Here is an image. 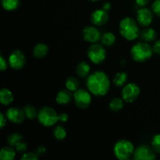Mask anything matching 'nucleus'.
<instances>
[{
    "label": "nucleus",
    "mask_w": 160,
    "mask_h": 160,
    "mask_svg": "<svg viewBox=\"0 0 160 160\" xmlns=\"http://www.w3.org/2000/svg\"><path fill=\"white\" fill-rule=\"evenodd\" d=\"M87 87L89 92L96 96H103L108 93L110 88L109 77L102 71L94 72L87 80Z\"/></svg>",
    "instance_id": "f257e3e1"
},
{
    "label": "nucleus",
    "mask_w": 160,
    "mask_h": 160,
    "mask_svg": "<svg viewBox=\"0 0 160 160\" xmlns=\"http://www.w3.org/2000/svg\"><path fill=\"white\" fill-rule=\"evenodd\" d=\"M119 30L122 37L128 41H134L140 34L138 23L131 17H124L120 21Z\"/></svg>",
    "instance_id": "f03ea898"
},
{
    "label": "nucleus",
    "mask_w": 160,
    "mask_h": 160,
    "mask_svg": "<svg viewBox=\"0 0 160 160\" xmlns=\"http://www.w3.org/2000/svg\"><path fill=\"white\" fill-rule=\"evenodd\" d=\"M153 48L149 44L145 42H138L133 45L131 50V57L134 61L138 62H143L148 60L152 56Z\"/></svg>",
    "instance_id": "7ed1b4c3"
},
{
    "label": "nucleus",
    "mask_w": 160,
    "mask_h": 160,
    "mask_svg": "<svg viewBox=\"0 0 160 160\" xmlns=\"http://www.w3.org/2000/svg\"><path fill=\"white\" fill-rule=\"evenodd\" d=\"M113 152L116 157L120 160H127L134 155V145L130 141L122 139L115 144Z\"/></svg>",
    "instance_id": "20e7f679"
},
{
    "label": "nucleus",
    "mask_w": 160,
    "mask_h": 160,
    "mask_svg": "<svg viewBox=\"0 0 160 160\" xmlns=\"http://www.w3.org/2000/svg\"><path fill=\"white\" fill-rule=\"evenodd\" d=\"M38 119L43 126L52 127L59 121V114L52 107L44 106L38 111Z\"/></svg>",
    "instance_id": "39448f33"
},
{
    "label": "nucleus",
    "mask_w": 160,
    "mask_h": 160,
    "mask_svg": "<svg viewBox=\"0 0 160 160\" xmlns=\"http://www.w3.org/2000/svg\"><path fill=\"white\" fill-rule=\"evenodd\" d=\"M88 57L93 63H102L106 59V49L102 45H99V44H92L88 49Z\"/></svg>",
    "instance_id": "423d86ee"
},
{
    "label": "nucleus",
    "mask_w": 160,
    "mask_h": 160,
    "mask_svg": "<svg viewBox=\"0 0 160 160\" xmlns=\"http://www.w3.org/2000/svg\"><path fill=\"white\" fill-rule=\"evenodd\" d=\"M140 88L134 83L126 84L122 90V98L127 102H133L140 95Z\"/></svg>",
    "instance_id": "0eeeda50"
},
{
    "label": "nucleus",
    "mask_w": 160,
    "mask_h": 160,
    "mask_svg": "<svg viewBox=\"0 0 160 160\" xmlns=\"http://www.w3.org/2000/svg\"><path fill=\"white\" fill-rule=\"evenodd\" d=\"M75 104L80 109H86L92 102V96L88 91L84 89H78L73 94Z\"/></svg>",
    "instance_id": "6e6552de"
},
{
    "label": "nucleus",
    "mask_w": 160,
    "mask_h": 160,
    "mask_svg": "<svg viewBox=\"0 0 160 160\" xmlns=\"http://www.w3.org/2000/svg\"><path fill=\"white\" fill-rule=\"evenodd\" d=\"M26 63V57L20 50H14L9 56V64L14 70H20Z\"/></svg>",
    "instance_id": "1a4fd4ad"
},
{
    "label": "nucleus",
    "mask_w": 160,
    "mask_h": 160,
    "mask_svg": "<svg viewBox=\"0 0 160 160\" xmlns=\"http://www.w3.org/2000/svg\"><path fill=\"white\" fill-rule=\"evenodd\" d=\"M134 159L136 160H152L156 159L154 149L147 145H141L134 150Z\"/></svg>",
    "instance_id": "9d476101"
},
{
    "label": "nucleus",
    "mask_w": 160,
    "mask_h": 160,
    "mask_svg": "<svg viewBox=\"0 0 160 160\" xmlns=\"http://www.w3.org/2000/svg\"><path fill=\"white\" fill-rule=\"evenodd\" d=\"M153 13L154 12L149 9L142 7L137 12L138 22L142 27H148L152 23L153 20Z\"/></svg>",
    "instance_id": "9b49d317"
},
{
    "label": "nucleus",
    "mask_w": 160,
    "mask_h": 160,
    "mask_svg": "<svg viewBox=\"0 0 160 160\" xmlns=\"http://www.w3.org/2000/svg\"><path fill=\"white\" fill-rule=\"evenodd\" d=\"M6 116L8 120L13 123H21L26 117L23 109L17 107L9 108L6 111Z\"/></svg>",
    "instance_id": "f8f14e48"
},
{
    "label": "nucleus",
    "mask_w": 160,
    "mask_h": 160,
    "mask_svg": "<svg viewBox=\"0 0 160 160\" xmlns=\"http://www.w3.org/2000/svg\"><path fill=\"white\" fill-rule=\"evenodd\" d=\"M83 38L84 40L90 43H97L101 38V33L96 28L88 26L83 30Z\"/></svg>",
    "instance_id": "ddd939ff"
},
{
    "label": "nucleus",
    "mask_w": 160,
    "mask_h": 160,
    "mask_svg": "<svg viewBox=\"0 0 160 160\" xmlns=\"http://www.w3.org/2000/svg\"><path fill=\"white\" fill-rule=\"evenodd\" d=\"M92 23L95 26H102L109 20V13L105 9H96L91 15Z\"/></svg>",
    "instance_id": "4468645a"
},
{
    "label": "nucleus",
    "mask_w": 160,
    "mask_h": 160,
    "mask_svg": "<svg viewBox=\"0 0 160 160\" xmlns=\"http://www.w3.org/2000/svg\"><path fill=\"white\" fill-rule=\"evenodd\" d=\"M72 95L71 92L67 89L66 90H61L56 95V100L58 104L59 105H67L71 100Z\"/></svg>",
    "instance_id": "2eb2a0df"
},
{
    "label": "nucleus",
    "mask_w": 160,
    "mask_h": 160,
    "mask_svg": "<svg viewBox=\"0 0 160 160\" xmlns=\"http://www.w3.org/2000/svg\"><path fill=\"white\" fill-rule=\"evenodd\" d=\"M13 101L12 92L7 88H2L0 91V102L3 106H9Z\"/></svg>",
    "instance_id": "dca6fc26"
},
{
    "label": "nucleus",
    "mask_w": 160,
    "mask_h": 160,
    "mask_svg": "<svg viewBox=\"0 0 160 160\" xmlns=\"http://www.w3.org/2000/svg\"><path fill=\"white\" fill-rule=\"evenodd\" d=\"M16 156V149L12 146H4L0 151V159L2 160H12Z\"/></svg>",
    "instance_id": "f3484780"
},
{
    "label": "nucleus",
    "mask_w": 160,
    "mask_h": 160,
    "mask_svg": "<svg viewBox=\"0 0 160 160\" xmlns=\"http://www.w3.org/2000/svg\"><path fill=\"white\" fill-rule=\"evenodd\" d=\"M140 35L142 40L146 42H151L156 40L157 34H156V31L153 28H147L141 32Z\"/></svg>",
    "instance_id": "a211bd4d"
},
{
    "label": "nucleus",
    "mask_w": 160,
    "mask_h": 160,
    "mask_svg": "<svg viewBox=\"0 0 160 160\" xmlns=\"http://www.w3.org/2000/svg\"><path fill=\"white\" fill-rule=\"evenodd\" d=\"M48 52V47L44 43H39L38 45H36L34 47V49H33V54L35 56L36 58H41L45 57L47 55Z\"/></svg>",
    "instance_id": "6ab92c4d"
},
{
    "label": "nucleus",
    "mask_w": 160,
    "mask_h": 160,
    "mask_svg": "<svg viewBox=\"0 0 160 160\" xmlns=\"http://www.w3.org/2000/svg\"><path fill=\"white\" fill-rule=\"evenodd\" d=\"M90 70L91 69H90V66H89V64L88 63V62H84V61L79 62L78 65L77 66V68H76V71H77V73H78V75L80 77V78H86V77L89 74V73H90Z\"/></svg>",
    "instance_id": "aec40b11"
},
{
    "label": "nucleus",
    "mask_w": 160,
    "mask_h": 160,
    "mask_svg": "<svg viewBox=\"0 0 160 160\" xmlns=\"http://www.w3.org/2000/svg\"><path fill=\"white\" fill-rule=\"evenodd\" d=\"M1 3L5 10L13 11L20 6V0H1Z\"/></svg>",
    "instance_id": "412c9836"
},
{
    "label": "nucleus",
    "mask_w": 160,
    "mask_h": 160,
    "mask_svg": "<svg viewBox=\"0 0 160 160\" xmlns=\"http://www.w3.org/2000/svg\"><path fill=\"white\" fill-rule=\"evenodd\" d=\"M128 81V74L125 72H119L113 78V84L117 87H123Z\"/></svg>",
    "instance_id": "4be33fe9"
},
{
    "label": "nucleus",
    "mask_w": 160,
    "mask_h": 160,
    "mask_svg": "<svg viewBox=\"0 0 160 160\" xmlns=\"http://www.w3.org/2000/svg\"><path fill=\"white\" fill-rule=\"evenodd\" d=\"M123 108V99L120 98H114L109 102V109L113 112H118Z\"/></svg>",
    "instance_id": "5701e85b"
},
{
    "label": "nucleus",
    "mask_w": 160,
    "mask_h": 160,
    "mask_svg": "<svg viewBox=\"0 0 160 160\" xmlns=\"http://www.w3.org/2000/svg\"><path fill=\"white\" fill-rule=\"evenodd\" d=\"M79 87V81L74 77H70L66 81V88L70 92H76Z\"/></svg>",
    "instance_id": "b1692460"
},
{
    "label": "nucleus",
    "mask_w": 160,
    "mask_h": 160,
    "mask_svg": "<svg viewBox=\"0 0 160 160\" xmlns=\"http://www.w3.org/2000/svg\"><path fill=\"white\" fill-rule=\"evenodd\" d=\"M23 111H24L26 117L29 120H34L36 117H38V112L36 108L34 106H31V105H28V106H25L23 108Z\"/></svg>",
    "instance_id": "393cba45"
},
{
    "label": "nucleus",
    "mask_w": 160,
    "mask_h": 160,
    "mask_svg": "<svg viewBox=\"0 0 160 160\" xmlns=\"http://www.w3.org/2000/svg\"><path fill=\"white\" fill-rule=\"evenodd\" d=\"M102 42L103 45L106 46H111L115 43L116 37L114 34L111 32L105 33L102 37Z\"/></svg>",
    "instance_id": "a878e982"
},
{
    "label": "nucleus",
    "mask_w": 160,
    "mask_h": 160,
    "mask_svg": "<svg viewBox=\"0 0 160 160\" xmlns=\"http://www.w3.org/2000/svg\"><path fill=\"white\" fill-rule=\"evenodd\" d=\"M53 135H54L55 138H56L57 140H63L67 136V131L64 127L59 125L54 128Z\"/></svg>",
    "instance_id": "bb28decb"
},
{
    "label": "nucleus",
    "mask_w": 160,
    "mask_h": 160,
    "mask_svg": "<svg viewBox=\"0 0 160 160\" xmlns=\"http://www.w3.org/2000/svg\"><path fill=\"white\" fill-rule=\"evenodd\" d=\"M21 141H23V137H22L21 134H17V133H14V134H10L7 139L8 144L12 147H15Z\"/></svg>",
    "instance_id": "cd10ccee"
},
{
    "label": "nucleus",
    "mask_w": 160,
    "mask_h": 160,
    "mask_svg": "<svg viewBox=\"0 0 160 160\" xmlns=\"http://www.w3.org/2000/svg\"><path fill=\"white\" fill-rule=\"evenodd\" d=\"M152 146L154 151L160 153V134H156L152 141Z\"/></svg>",
    "instance_id": "c85d7f7f"
},
{
    "label": "nucleus",
    "mask_w": 160,
    "mask_h": 160,
    "mask_svg": "<svg viewBox=\"0 0 160 160\" xmlns=\"http://www.w3.org/2000/svg\"><path fill=\"white\" fill-rule=\"evenodd\" d=\"M38 155L36 152H24L21 156L22 160H37Z\"/></svg>",
    "instance_id": "c756f323"
},
{
    "label": "nucleus",
    "mask_w": 160,
    "mask_h": 160,
    "mask_svg": "<svg viewBox=\"0 0 160 160\" xmlns=\"http://www.w3.org/2000/svg\"><path fill=\"white\" fill-rule=\"evenodd\" d=\"M152 10L156 16L160 17V0H156L152 6Z\"/></svg>",
    "instance_id": "7c9ffc66"
},
{
    "label": "nucleus",
    "mask_w": 160,
    "mask_h": 160,
    "mask_svg": "<svg viewBox=\"0 0 160 160\" xmlns=\"http://www.w3.org/2000/svg\"><path fill=\"white\" fill-rule=\"evenodd\" d=\"M27 148H28V145H27V144L25 143V142H23V141L19 142V143L15 146L16 151L22 153L25 152V151L27 150Z\"/></svg>",
    "instance_id": "2f4dec72"
},
{
    "label": "nucleus",
    "mask_w": 160,
    "mask_h": 160,
    "mask_svg": "<svg viewBox=\"0 0 160 160\" xmlns=\"http://www.w3.org/2000/svg\"><path fill=\"white\" fill-rule=\"evenodd\" d=\"M7 62H6V60L5 59V58L1 55V56H0V70H1V71H4V70H6V69H7Z\"/></svg>",
    "instance_id": "473e14b6"
},
{
    "label": "nucleus",
    "mask_w": 160,
    "mask_h": 160,
    "mask_svg": "<svg viewBox=\"0 0 160 160\" xmlns=\"http://www.w3.org/2000/svg\"><path fill=\"white\" fill-rule=\"evenodd\" d=\"M153 51L156 54L160 55V39L155 42L154 45H153Z\"/></svg>",
    "instance_id": "72a5a7b5"
},
{
    "label": "nucleus",
    "mask_w": 160,
    "mask_h": 160,
    "mask_svg": "<svg viewBox=\"0 0 160 160\" xmlns=\"http://www.w3.org/2000/svg\"><path fill=\"white\" fill-rule=\"evenodd\" d=\"M68 120H69V116L67 115V113H65V112H62V113L59 114V121L65 123V122L68 121Z\"/></svg>",
    "instance_id": "f704fd0d"
},
{
    "label": "nucleus",
    "mask_w": 160,
    "mask_h": 160,
    "mask_svg": "<svg viewBox=\"0 0 160 160\" xmlns=\"http://www.w3.org/2000/svg\"><path fill=\"white\" fill-rule=\"evenodd\" d=\"M6 116H4L2 113L0 114V128H3L6 124Z\"/></svg>",
    "instance_id": "c9c22d12"
},
{
    "label": "nucleus",
    "mask_w": 160,
    "mask_h": 160,
    "mask_svg": "<svg viewBox=\"0 0 160 160\" xmlns=\"http://www.w3.org/2000/svg\"><path fill=\"white\" fill-rule=\"evenodd\" d=\"M135 2L138 6L141 7H145L149 2V0H135Z\"/></svg>",
    "instance_id": "e433bc0d"
},
{
    "label": "nucleus",
    "mask_w": 160,
    "mask_h": 160,
    "mask_svg": "<svg viewBox=\"0 0 160 160\" xmlns=\"http://www.w3.org/2000/svg\"><path fill=\"white\" fill-rule=\"evenodd\" d=\"M45 152V147H38V148H37V150H36V153H37L38 155H43L44 153Z\"/></svg>",
    "instance_id": "4c0bfd02"
},
{
    "label": "nucleus",
    "mask_w": 160,
    "mask_h": 160,
    "mask_svg": "<svg viewBox=\"0 0 160 160\" xmlns=\"http://www.w3.org/2000/svg\"><path fill=\"white\" fill-rule=\"evenodd\" d=\"M103 9L106 11H109V9H111V4L109 2H106L104 5H103Z\"/></svg>",
    "instance_id": "58836bf2"
},
{
    "label": "nucleus",
    "mask_w": 160,
    "mask_h": 160,
    "mask_svg": "<svg viewBox=\"0 0 160 160\" xmlns=\"http://www.w3.org/2000/svg\"><path fill=\"white\" fill-rule=\"evenodd\" d=\"M88 1H91V2H97V1H99V0H88Z\"/></svg>",
    "instance_id": "ea45409f"
}]
</instances>
